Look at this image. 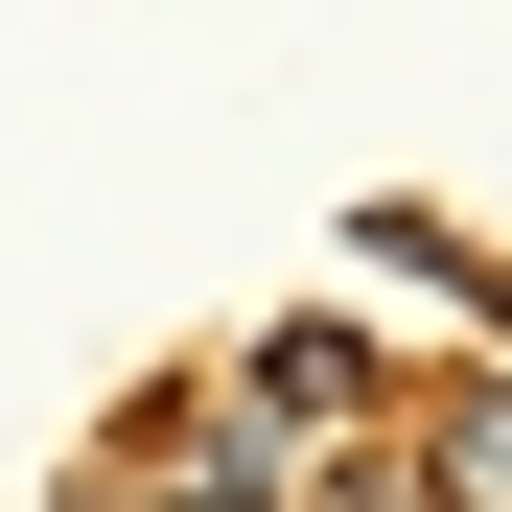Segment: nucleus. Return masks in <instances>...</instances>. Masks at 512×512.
I'll use <instances>...</instances> for the list:
<instances>
[{
    "label": "nucleus",
    "instance_id": "obj_2",
    "mask_svg": "<svg viewBox=\"0 0 512 512\" xmlns=\"http://www.w3.org/2000/svg\"><path fill=\"white\" fill-rule=\"evenodd\" d=\"M373 512H512V396H419L396 466H373Z\"/></svg>",
    "mask_w": 512,
    "mask_h": 512
},
{
    "label": "nucleus",
    "instance_id": "obj_1",
    "mask_svg": "<svg viewBox=\"0 0 512 512\" xmlns=\"http://www.w3.org/2000/svg\"><path fill=\"white\" fill-rule=\"evenodd\" d=\"M233 443L256 466H280V443H396V396H373V350H350V326H256V350H233Z\"/></svg>",
    "mask_w": 512,
    "mask_h": 512
}]
</instances>
